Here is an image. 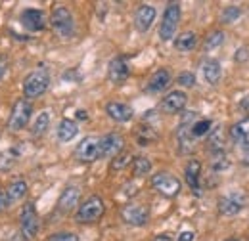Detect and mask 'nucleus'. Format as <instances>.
Returning a JSON list of instances; mask_svg holds the SVG:
<instances>
[{"label":"nucleus","mask_w":249,"mask_h":241,"mask_svg":"<svg viewBox=\"0 0 249 241\" xmlns=\"http://www.w3.org/2000/svg\"><path fill=\"white\" fill-rule=\"evenodd\" d=\"M48 85H50L48 71L46 69H36L23 79V94H25V98H38L48 90Z\"/></svg>","instance_id":"1"},{"label":"nucleus","mask_w":249,"mask_h":241,"mask_svg":"<svg viewBox=\"0 0 249 241\" xmlns=\"http://www.w3.org/2000/svg\"><path fill=\"white\" fill-rule=\"evenodd\" d=\"M33 113V105L27 98H19L14 107H12V113H10V119H8V128L14 130V132H19L27 126V122L31 119Z\"/></svg>","instance_id":"2"},{"label":"nucleus","mask_w":249,"mask_h":241,"mask_svg":"<svg viewBox=\"0 0 249 241\" xmlns=\"http://www.w3.org/2000/svg\"><path fill=\"white\" fill-rule=\"evenodd\" d=\"M178 23H180V4L171 2L163 12V19H161V25H159V38L161 40H171L177 33Z\"/></svg>","instance_id":"3"},{"label":"nucleus","mask_w":249,"mask_h":241,"mask_svg":"<svg viewBox=\"0 0 249 241\" xmlns=\"http://www.w3.org/2000/svg\"><path fill=\"white\" fill-rule=\"evenodd\" d=\"M50 25H52L54 33H56L58 36H62V38H69V36H73V33H75L73 16H71V12H69L67 8H63V6H58V8L52 12V16H50Z\"/></svg>","instance_id":"4"},{"label":"nucleus","mask_w":249,"mask_h":241,"mask_svg":"<svg viewBox=\"0 0 249 241\" xmlns=\"http://www.w3.org/2000/svg\"><path fill=\"white\" fill-rule=\"evenodd\" d=\"M104 211H106V205L102 201V197L98 195H90L77 211V222L81 224H90V222H96L104 216Z\"/></svg>","instance_id":"5"},{"label":"nucleus","mask_w":249,"mask_h":241,"mask_svg":"<svg viewBox=\"0 0 249 241\" xmlns=\"http://www.w3.org/2000/svg\"><path fill=\"white\" fill-rule=\"evenodd\" d=\"M230 138L242 155V163L249 165V119H242L230 128Z\"/></svg>","instance_id":"6"},{"label":"nucleus","mask_w":249,"mask_h":241,"mask_svg":"<svg viewBox=\"0 0 249 241\" xmlns=\"http://www.w3.org/2000/svg\"><path fill=\"white\" fill-rule=\"evenodd\" d=\"M152 186L165 197H177L180 193V188H182L180 180L175 178L169 172H157V174H154L152 176Z\"/></svg>","instance_id":"7"},{"label":"nucleus","mask_w":249,"mask_h":241,"mask_svg":"<svg viewBox=\"0 0 249 241\" xmlns=\"http://www.w3.org/2000/svg\"><path fill=\"white\" fill-rule=\"evenodd\" d=\"M19 226H21V234L25 238H35L38 234V214L35 211V205L31 201L23 205L21 214H19Z\"/></svg>","instance_id":"8"},{"label":"nucleus","mask_w":249,"mask_h":241,"mask_svg":"<svg viewBox=\"0 0 249 241\" xmlns=\"http://www.w3.org/2000/svg\"><path fill=\"white\" fill-rule=\"evenodd\" d=\"M121 216L130 226H146L150 220V209L146 205H140V203H130V205L123 207Z\"/></svg>","instance_id":"9"},{"label":"nucleus","mask_w":249,"mask_h":241,"mask_svg":"<svg viewBox=\"0 0 249 241\" xmlns=\"http://www.w3.org/2000/svg\"><path fill=\"white\" fill-rule=\"evenodd\" d=\"M124 146L123 136L111 132L102 138H98V157H115L119 155Z\"/></svg>","instance_id":"10"},{"label":"nucleus","mask_w":249,"mask_h":241,"mask_svg":"<svg viewBox=\"0 0 249 241\" xmlns=\"http://www.w3.org/2000/svg\"><path fill=\"white\" fill-rule=\"evenodd\" d=\"M244 203H246V195L242 191H232L218 199V212L222 216H234L244 209Z\"/></svg>","instance_id":"11"},{"label":"nucleus","mask_w":249,"mask_h":241,"mask_svg":"<svg viewBox=\"0 0 249 241\" xmlns=\"http://www.w3.org/2000/svg\"><path fill=\"white\" fill-rule=\"evenodd\" d=\"M186 102H188V96L182 90L169 92V94L163 98V102H161V111L171 113V115L180 113V111L186 107Z\"/></svg>","instance_id":"12"},{"label":"nucleus","mask_w":249,"mask_h":241,"mask_svg":"<svg viewBox=\"0 0 249 241\" xmlns=\"http://www.w3.org/2000/svg\"><path fill=\"white\" fill-rule=\"evenodd\" d=\"M21 25L31 33L42 31L46 27V17L42 10H35V8H27L21 12Z\"/></svg>","instance_id":"13"},{"label":"nucleus","mask_w":249,"mask_h":241,"mask_svg":"<svg viewBox=\"0 0 249 241\" xmlns=\"http://www.w3.org/2000/svg\"><path fill=\"white\" fill-rule=\"evenodd\" d=\"M128 75H130V69H128V63H126L124 58L117 56V58H113V60L109 61L107 77H109V81L113 85H123L124 81L128 79Z\"/></svg>","instance_id":"14"},{"label":"nucleus","mask_w":249,"mask_h":241,"mask_svg":"<svg viewBox=\"0 0 249 241\" xmlns=\"http://www.w3.org/2000/svg\"><path fill=\"white\" fill-rule=\"evenodd\" d=\"M75 157L81 163H92L98 159V138L94 136H87L81 140V144L75 150Z\"/></svg>","instance_id":"15"},{"label":"nucleus","mask_w":249,"mask_h":241,"mask_svg":"<svg viewBox=\"0 0 249 241\" xmlns=\"http://www.w3.org/2000/svg\"><path fill=\"white\" fill-rule=\"evenodd\" d=\"M156 8L150 6V4H142L138 10H136V16H134V25L140 33H146V31L152 27V23L156 21Z\"/></svg>","instance_id":"16"},{"label":"nucleus","mask_w":249,"mask_h":241,"mask_svg":"<svg viewBox=\"0 0 249 241\" xmlns=\"http://www.w3.org/2000/svg\"><path fill=\"white\" fill-rule=\"evenodd\" d=\"M199 176H201V163L197 159H190L186 163V169H184V178H186V184L190 186V189L199 195L201 188H199Z\"/></svg>","instance_id":"17"},{"label":"nucleus","mask_w":249,"mask_h":241,"mask_svg":"<svg viewBox=\"0 0 249 241\" xmlns=\"http://www.w3.org/2000/svg\"><path fill=\"white\" fill-rule=\"evenodd\" d=\"M79 197H81V189L77 186H67L58 199V211L71 212L75 209V205L79 203Z\"/></svg>","instance_id":"18"},{"label":"nucleus","mask_w":249,"mask_h":241,"mask_svg":"<svg viewBox=\"0 0 249 241\" xmlns=\"http://www.w3.org/2000/svg\"><path fill=\"white\" fill-rule=\"evenodd\" d=\"M106 113L109 115V119L117 120V122H126V120L132 119L134 111L130 105L126 103H121V102H109L106 105Z\"/></svg>","instance_id":"19"},{"label":"nucleus","mask_w":249,"mask_h":241,"mask_svg":"<svg viewBox=\"0 0 249 241\" xmlns=\"http://www.w3.org/2000/svg\"><path fill=\"white\" fill-rule=\"evenodd\" d=\"M169 85H171V73L167 69H157L156 73L150 77L148 85H146V92L157 94V92L165 90Z\"/></svg>","instance_id":"20"},{"label":"nucleus","mask_w":249,"mask_h":241,"mask_svg":"<svg viewBox=\"0 0 249 241\" xmlns=\"http://www.w3.org/2000/svg\"><path fill=\"white\" fill-rule=\"evenodd\" d=\"M4 193H6V207H12L14 203H18V201H21L25 197V193H27V182L14 180L8 186V189H4Z\"/></svg>","instance_id":"21"},{"label":"nucleus","mask_w":249,"mask_h":241,"mask_svg":"<svg viewBox=\"0 0 249 241\" xmlns=\"http://www.w3.org/2000/svg\"><path fill=\"white\" fill-rule=\"evenodd\" d=\"M79 132V126L77 122L71 119H63L60 124H58V140L60 142H71Z\"/></svg>","instance_id":"22"},{"label":"nucleus","mask_w":249,"mask_h":241,"mask_svg":"<svg viewBox=\"0 0 249 241\" xmlns=\"http://www.w3.org/2000/svg\"><path fill=\"white\" fill-rule=\"evenodd\" d=\"M201 69H203V77L209 85H217L222 77V69H220V63L217 60H207Z\"/></svg>","instance_id":"23"},{"label":"nucleus","mask_w":249,"mask_h":241,"mask_svg":"<svg viewBox=\"0 0 249 241\" xmlns=\"http://www.w3.org/2000/svg\"><path fill=\"white\" fill-rule=\"evenodd\" d=\"M196 44H197V34L192 33V31H186V33H182L175 38V48L178 52H190V50L196 48Z\"/></svg>","instance_id":"24"},{"label":"nucleus","mask_w":249,"mask_h":241,"mask_svg":"<svg viewBox=\"0 0 249 241\" xmlns=\"http://www.w3.org/2000/svg\"><path fill=\"white\" fill-rule=\"evenodd\" d=\"M48 126H50V115L46 113V111H42L36 119H35V122H33V136L35 138H40V136H44L46 134V130H48Z\"/></svg>","instance_id":"25"},{"label":"nucleus","mask_w":249,"mask_h":241,"mask_svg":"<svg viewBox=\"0 0 249 241\" xmlns=\"http://www.w3.org/2000/svg\"><path fill=\"white\" fill-rule=\"evenodd\" d=\"M150 171H152V161L148 159V157H136L134 161H132V174L134 176H146V174H150Z\"/></svg>","instance_id":"26"},{"label":"nucleus","mask_w":249,"mask_h":241,"mask_svg":"<svg viewBox=\"0 0 249 241\" xmlns=\"http://www.w3.org/2000/svg\"><path fill=\"white\" fill-rule=\"evenodd\" d=\"M207 148L213 151V153L224 150V132H222L220 126L213 128V132H211V136H209V140H207Z\"/></svg>","instance_id":"27"},{"label":"nucleus","mask_w":249,"mask_h":241,"mask_svg":"<svg viewBox=\"0 0 249 241\" xmlns=\"http://www.w3.org/2000/svg\"><path fill=\"white\" fill-rule=\"evenodd\" d=\"M211 128H213V122L211 120L199 119L196 120L194 124H190V134H192V138H199V136H205Z\"/></svg>","instance_id":"28"},{"label":"nucleus","mask_w":249,"mask_h":241,"mask_svg":"<svg viewBox=\"0 0 249 241\" xmlns=\"http://www.w3.org/2000/svg\"><path fill=\"white\" fill-rule=\"evenodd\" d=\"M228 167H230V161H228L224 150L211 153V169H213V171H224V169H228Z\"/></svg>","instance_id":"29"},{"label":"nucleus","mask_w":249,"mask_h":241,"mask_svg":"<svg viewBox=\"0 0 249 241\" xmlns=\"http://www.w3.org/2000/svg\"><path fill=\"white\" fill-rule=\"evenodd\" d=\"M240 16H242V8H240V6H228V8L222 10L220 21H222V23H234V21H238Z\"/></svg>","instance_id":"30"},{"label":"nucleus","mask_w":249,"mask_h":241,"mask_svg":"<svg viewBox=\"0 0 249 241\" xmlns=\"http://www.w3.org/2000/svg\"><path fill=\"white\" fill-rule=\"evenodd\" d=\"M16 159H18V155L14 150L2 151L0 153V171H10L16 165Z\"/></svg>","instance_id":"31"},{"label":"nucleus","mask_w":249,"mask_h":241,"mask_svg":"<svg viewBox=\"0 0 249 241\" xmlns=\"http://www.w3.org/2000/svg\"><path fill=\"white\" fill-rule=\"evenodd\" d=\"M224 42V33L222 31H213L207 38H205V50L209 52V50H213V48H217Z\"/></svg>","instance_id":"32"},{"label":"nucleus","mask_w":249,"mask_h":241,"mask_svg":"<svg viewBox=\"0 0 249 241\" xmlns=\"http://www.w3.org/2000/svg\"><path fill=\"white\" fill-rule=\"evenodd\" d=\"M130 153H121V155H115V159H113V163H111V169L113 171H121L124 169L128 163H130Z\"/></svg>","instance_id":"33"},{"label":"nucleus","mask_w":249,"mask_h":241,"mask_svg":"<svg viewBox=\"0 0 249 241\" xmlns=\"http://www.w3.org/2000/svg\"><path fill=\"white\" fill-rule=\"evenodd\" d=\"M177 83H178L180 86L192 88V86L196 85V75H194V73H190V71H184V73H180V75L177 77Z\"/></svg>","instance_id":"34"},{"label":"nucleus","mask_w":249,"mask_h":241,"mask_svg":"<svg viewBox=\"0 0 249 241\" xmlns=\"http://www.w3.org/2000/svg\"><path fill=\"white\" fill-rule=\"evenodd\" d=\"M48 241H79V238H77L73 232H60V234L50 236Z\"/></svg>","instance_id":"35"},{"label":"nucleus","mask_w":249,"mask_h":241,"mask_svg":"<svg viewBox=\"0 0 249 241\" xmlns=\"http://www.w3.org/2000/svg\"><path fill=\"white\" fill-rule=\"evenodd\" d=\"M6 67H8V60H6L4 54H0V81H2L4 73H6Z\"/></svg>","instance_id":"36"},{"label":"nucleus","mask_w":249,"mask_h":241,"mask_svg":"<svg viewBox=\"0 0 249 241\" xmlns=\"http://www.w3.org/2000/svg\"><path fill=\"white\" fill-rule=\"evenodd\" d=\"M248 58H249L248 48H240V50H238V54H236V60H238V61H246Z\"/></svg>","instance_id":"37"},{"label":"nucleus","mask_w":249,"mask_h":241,"mask_svg":"<svg viewBox=\"0 0 249 241\" xmlns=\"http://www.w3.org/2000/svg\"><path fill=\"white\" fill-rule=\"evenodd\" d=\"M177 241H194V232H190V230L182 232V234L178 236V240H177Z\"/></svg>","instance_id":"38"},{"label":"nucleus","mask_w":249,"mask_h":241,"mask_svg":"<svg viewBox=\"0 0 249 241\" xmlns=\"http://www.w3.org/2000/svg\"><path fill=\"white\" fill-rule=\"evenodd\" d=\"M6 209V193H4V189H2V186H0V212Z\"/></svg>","instance_id":"39"},{"label":"nucleus","mask_w":249,"mask_h":241,"mask_svg":"<svg viewBox=\"0 0 249 241\" xmlns=\"http://www.w3.org/2000/svg\"><path fill=\"white\" fill-rule=\"evenodd\" d=\"M154 241H173V240H171V236H169V234H159V236L154 238Z\"/></svg>","instance_id":"40"},{"label":"nucleus","mask_w":249,"mask_h":241,"mask_svg":"<svg viewBox=\"0 0 249 241\" xmlns=\"http://www.w3.org/2000/svg\"><path fill=\"white\" fill-rule=\"evenodd\" d=\"M77 117H79V119H87L89 115H87V111H83V109H81V111H77Z\"/></svg>","instance_id":"41"}]
</instances>
